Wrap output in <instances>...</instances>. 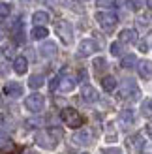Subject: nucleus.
Wrapping results in <instances>:
<instances>
[{
  "mask_svg": "<svg viewBox=\"0 0 152 154\" xmlns=\"http://www.w3.org/2000/svg\"><path fill=\"white\" fill-rule=\"evenodd\" d=\"M38 2H41V4H49V6H55V4H56V0H38Z\"/></svg>",
  "mask_w": 152,
  "mask_h": 154,
  "instance_id": "obj_33",
  "label": "nucleus"
},
{
  "mask_svg": "<svg viewBox=\"0 0 152 154\" xmlns=\"http://www.w3.org/2000/svg\"><path fill=\"white\" fill-rule=\"evenodd\" d=\"M96 21L100 23V26L103 30H113L117 26V23H118V17L113 11H98L96 13Z\"/></svg>",
  "mask_w": 152,
  "mask_h": 154,
  "instance_id": "obj_4",
  "label": "nucleus"
},
{
  "mask_svg": "<svg viewBox=\"0 0 152 154\" xmlns=\"http://www.w3.org/2000/svg\"><path fill=\"white\" fill-rule=\"evenodd\" d=\"M147 6H148L150 10H152V0H147Z\"/></svg>",
  "mask_w": 152,
  "mask_h": 154,
  "instance_id": "obj_35",
  "label": "nucleus"
},
{
  "mask_svg": "<svg viewBox=\"0 0 152 154\" xmlns=\"http://www.w3.org/2000/svg\"><path fill=\"white\" fill-rule=\"evenodd\" d=\"M88 141H90V132L88 130H79V132L73 135V143H77V145H87Z\"/></svg>",
  "mask_w": 152,
  "mask_h": 154,
  "instance_id": "obj_16",
  "label": "nucleus"
},
{
  "mask_svg": "<svg viewBox=\"0 0 152 154\" xmlns=\"http://www.w3.org/2000/svg\"><path fill=\"white\" fill-rule=\"evenodd\" d=\"M4 94L10 98H19L23 96V87L19 83H6L4 85Z\"/></svg>",
  "mask_w": 152,
  "mask_h": 154,
  "instance_id": "obj_9",
  "label": "nucleus"
},
{
  "mask_svg": "<svg viewBox=\"0 0 152 154\" xmlns=\"http://www.w3.org/2000/svg\"><path fill=\"white\" fill-rule=\"evenodd\" d=\"M120 122H122L124 126L132 124V122H133V111H132V109H126V111H122V113H120Z\"/></svg>",
  "mask_w": 152,
  "mask_h": 154,
  "instance_id": "obj_21",
  "label": "nucleus"
},
{
  "mask_svg": "<svg viewBox=\"0 0 152 154\" xmlns=\"http://www.w3.org/2000/svg\"><path fill=\"white\" fill-rule=\"evenodd\" d=\"M49 87H51V90H56V88H58V77H55V79L51 81Z\"/></svg>",
  "mask_w": 152,
  "mask_h": 154,
  "instance_id": "obj_30",
  "label": "nucleus"
},
{
  "mask_svg": "<svg viewBox=\"0 0 152 154\" xmlns=\"http://www.w3.org/2000/svg\"><path fill=\"white\" fill-rule=\"evenodd\" d=\"M36 143L40 145V147L47 149V150H53V149H56L58 139L55 137V132H47V130H43V132H40L36 135Z\"/></svg>",
  "mask_w": 152,
  "mask_h": 154,
  "instance_id": "obj_3",
  "label": "nucleus"
},
{
  "mask_svg": "<svg viewBox=\"0 0 152 154\" xmlns=\"http://www.w3.org/2000/svg\"><path fill=\"white\" fill-rule=\"evenodd\" d=\"M147 132L152 135V122H148V126H147Z\"/></svg>",
  "mask_w": 152,
  "mask_h": 154,
  "instance_id": "obj_34",
  "label": "nucleus"
},
{
  "mask_svg": "<svg viewBox=\"0 0 152 154\" xmlns=\"http://www.w3.org/2000/svg\"><path fill=\"white\" fill-rule=\"evenodd\" d=\"M26 68H28V60L25 58V57H15V60H13V70H15V73H19V75H23L26 72Z\"/></svg>",
  "mask_w": 152,
  "mask_h": 154,
  "instance_id": "obj_13",
  "label": "nucleus"
},
{
  "mask_svg": "<svg viewBox=\"0 0 152 154\" xmlns=\"http://www.w3.org/2000/svg\"><path fill=\"white\" fill-rule=\"evenodd\" d=\"M10 11H11V6L2 2V6H0V15H2V19H6L8 15H10Z\"/></svg>",
  "mask_w": 152,
  "mask_h": 154,
  "instance_id": "obj_25",
  "label": "nucleus"
},
{
  "mask_svg": "<svg viewBox=\"0 0 152 154\" xmlns=\"http://www.w3.org/2000/svg\"><path fill=\"white\" fill-rule=\"evenodd\" d=\"M137 72H139V75L143 77V79H148V77L152 75V62L150 60H141V62L137 64Z\"/></svg>",
  "mask_w": 152,
  "mask_h": 154,
  "instance_id": "obj_12",
  "label": "nucleus"
},
{
  "mask_svg": "<svg viewBox=\"0 0 152 154\" xmlns=\"http://www.w3.org/2000/svg\"><path fill=\"white\" fill-rule=\"evenodd\" d=\"M105 64H107V62H105V58H102V57L94 60V66H96V70H98V72H100V70H103V68H105Z\"/></svg>",
  "mask_w": 152,
  "mask_h": 154,
  "instance_id": "obj_28",
  "label": "nucleus"
},
{
  "mask_svg": "<svg viewBox=\"0 0 152 154\" xmlns=\"http://www.w3.org/2000/svg\"><path fill=\"white\" fill-rule=\"evenodd\" d=\"M45 83V79H43V75H40V73H36V75H32L28 79V87L30 88H40L41 85Z\"/></svg>",
  "mask_w": 152,
  "mask_h": 154,
  "instance_id": "obj_19",
  "label": "nucleus"
},
{
  "mask_svg": "<svg viewBox=\"0 0 152 154\" xmlns=\"http://www.w3.org/2000/svg\"><path fill=\"white\" fill-rule=\"evenodd\" d=\"M98 51V43L94 40H83L79 45V57H90Z\"/></svg>",
  "mask_w": 152,
  "mask_h": 154,
  "instance_id": "obj_8",
  "label": "nucleus"
},
{
  "mask_svg": "<svg viewBox=\"0 0 152 154\" xmlns=\"http://www.w3.org/2000/svg\"><path fill=\"white\" fill-rule=\"evenodd\" d=\"M118 94H120V98H122V100H128V98H130V100H137V98H139V88L135 87V83L126 81L124 87L120 88Z\"/></svg>",
  "mask_w": 152,
  "mask_h": 154,
  "instance_id": "obj_6",
  "label": "nucleus"
},
{
  "mask_svg": "<svg viewBox=\"0 0 152 154\" xmlns=\"http://www.w3.org/2000/svg\"><path fill=\"white\" fill-rule=\"evenodd\" d=\"M79 79H81V81H83V83H85V81H87V79H88V73H87V72H85V70H81V72H79Z\"/></svg>",
  "mask_w": 152,
  "mask_h": 154,
  "instance_id": "obj_31",
  "label": "nucleus"
},
{
  "mask_svg": "<svg viewBox=\"0 0 152 154\" xmlns=\"http://www.w3.org/2000/svg\"><path fill=\"white\" fill-rule=\"evenodd\" d=\"M143 6H145V0H128V8L132 11H139Z\"/></svg>",
  "mask_w": 152,
  "mask_h": 154,
  "instance_id": "obj_24",
  "label": "nucleus"
},
{
  "mask_svg": "<svg viewBox=\"0 0 152 154\" xmlns=\"http://www.w3.org/2000/svg\"><path fill=\"white\" fill-rule=\"evenodd\" d=\"M118 40L122 43H135V42H137V32H135L133 28H126V30L120 32Z\"/></svg>",
  "mask_w": 152,
  "mask_h": 154,
  "instance_id": "obj_11",
  "label": "nucleus"
},
{
  "mask_svg": "<svg viewBox=\"0 0 152 154\" xmlns=\"http://www.w3.org/2000/svg\"><path fill=\"white\" fill-rule=\"evenodd\" d=\"M40 122H41L40 119H30V120L25 122V126L26 128H36V126H40Z\"/></svg>",
  "mask_w": 152,
  "mask_h": 154,
  "instance_id": "obj_29",
  "label": "nucleus"
},
{
  "mask_svg": "<svg viewBox=\"0 0 152 154\" xmlns=\"http://www.w3.org/2000/svg\"><path fill=\"white\" fill-rule=\"evenodd\" d=\"M32 21H34L36 26H43V25H47V23H49V15L45 13V11H36L32 15Z\"/></svg>",
  "mask_w": 152,
  "mask_h": 154,
  "instance_id": "obj_17",
  "label": "nucleus"
},
{
  "mask_svg": "<svg viewBox=\"0 0 152 154\" xmlns=\"http://www.w3.org/2000/svg\"><path fill=\"white\" fill-rule=\"evenodd\" d=\"M47 28L45 26H34V30H32V38L34 40H43V38H47Z\"/></svg>",
  "mask_w": 152,
  "mask_h": 154,
  "instance_id": "obj_20",
  "label": "nucleus"
},
{
  "mask_svg": "<svg viewBox=\"0 0 152 154\" xmlns=\"http://www.w3.org/2000/svg\"><path fill=\"white\" fill-rule=\"evenodd\" d=\"M55 32L60 36V40H62L66 45L71 43V40H73V30H71V25L68 21H64V19L56 21L55 23Z\"/></svg>",
  "mask_w": 152,
  "mask_h": 154,
  "instance_id": "obj_2",
  "label": "nucleus"
},
{
  "mask_svg": "<svg viewBox=\"0 0 152 154\" xmlns=\"http://www.w3.org/2000/svg\"><path fill=\"white\" fill-rule=\"evenodd\" d=\"M135 64H137V58H135V55H126V57H122V60H120V66H122L124 70H128V68H133Z\"/></svg>",
  "mask_w": 152,
  "mask_h": 154,
  "instance_id": "obj_18",
  "label": "nucleus"
},
{
  "mask_svg": "<svg viewBox=\"0 0 152 154\" xmlns=\"http://www.w3.org/2000/svg\"><path fill=\"white\" fill-rule=\"evenodd\" d=\"M79 2H88V0H79Z\"/></svg>",
  "mask_w": 152,
  "mask_h": 154,
  "instance_id": "obj_37",
  "label": "nucleus"
},
{
  "mask_svg": "<svg viewBox=\"0 0 152 154\" xmlns=\"http://www.w3.org/2000/svg\"><path fill=\"white\" fill-rule=\"evenodd\" d=\"M81 98H83V102H87V103H94V102H98L100 94H98V90L94 87H90V85H83Z\"/></svg>",
  "mask_w": 152,
  "mask_h": 154,
  "instance_id": "obj_7",
  "label": "nucleus"
},
{
  "mask_svg": "<svg viewBox=\"0 0 152 154\" xmlns=\"http://www.w3.org/2000/svg\"><path fill=\"white\" fill-rule=\"evenodd\" d=\"M60 119H62L70 128H81L83 126V117L73 109V107H66V109H62Z\"/></svg>",
  "mask_w": 152,
  "mask_h": 154,
  "instance_id": "obj_1",
  "label": "nucleus"
},
{
  "mask_svg": "<svg viewBox=\"0 0 152 154\" xmlns=\"http://www.w3.org/2000/svg\"><path fill=\"white\" fill-rule=\"evenodd\" d=\"M111 53H113L115 57H120V55H122V47H120V43H113V45H111Z\"/></svg>",
  "mask_w": 152,
  "mask_h": 154,
  "instance_id": "obj_27",
  "label": "nucleus"
},
{
  "mask_svg": "<svg viewBox=\"0 0 152 154\" xmlns=\"http://www.w3.org/2000/svg\"><path fill=\"white\" fill-rule=\"evenodd\" d=\"M43 103H45V98L41 96V94H30V96H26V100H25V105H26V109L28 111H32V113H40L41 109H43Z\"/></svg>",
  "mask_w": 152,
  "mask_h": 154,
  "instance_id": "obj_5",
  "label": "nucleus"
},
{
  "mask_svg": "<svg viewBox=\"0 0 152 154\" xmlns=\"http://www.w3.org/2000/svg\"><path fill=\"white\" fill-rule=\"evenodd\" d=\"M98 8H113V4H115V0H96Z\"/></svg>",
  "mask_w": 152,
  "mask_h": 154,
  "instance_id": "obj_26",
  "label": "nucleus"
},
{
  "mask_svg": "<svg viewBox=\"0 0 152 154\" xmlns=\"http://www.w3.org/2000/svg\"><path fill=\"white\" fill-rule=\"evenodd\" d=\"M25 154H38L36 150H28V152H25Z\"/></svg>",
  "mask_w": 152,
  "mask_h": 154,
  "instance_id": "obj_36",
  "label": "nucleus"
},
{
  "mask_svg": "<svg viewBox=\"0 0 152 154\" xmlns=\"http://www.w3.org/2000/svg\"><path fill=\"white\" fill-rule=\"evenodd\" d=\"M0 149H2V152H10V150H13V141H11L6 134H2V145H0Z\"/></svg>",
  "mask_w": 152,
  "mask_h": 154,
  "instance_id": "obj_23",
  "label": "nucleus"
},
{
  "mask_svg": "<svg viewBox=\"0 0 152 154\" xmlns=\"http://www.w3.org/2000/svg\"><path fill=\"white\" fill-rule=\"evenodd\" d=\"M117 85H118V83H117V79H115L113 75H105L103 79H102V87H103L105 92H113V90L117 88Z\"/></svg>",
  "mask_w": 152,
  "mask_h": 154,
  "instance_id": "obj_15",
  "label": "nucleus"
},
{
  "mask_svg": "<svg viewBox=\"0 0 152 154\" xmlns=\"http://www.w3.org/2000/svg\"><path fill=\"white\" fill-rule=\"evenodd\" d=\"M81 154H88V152H81Z\"/></svg>",
  "mask_w": 152,
  "mask_h": 154,
  "instance_id": "obj_38",
  "label": "nucleus"
},
{
  "mask_svg": "<svg viewBox=\"0 0 152 154\" xmlns=\"http://www.w3.org/2000/svg\"><path fill=\"white\" fill-rule=\"evenodd\" d=\"M73 88H75V81L71 79L70 75L58 77V90H62V92H71Z\"/></svg>",
  "mask_w": 152,
  "mask_h": 154,
  "instance_id": "obj_10",
  "label": "nucleus"
},
{
  "mask_svg": "<svg viewBox=\"0 0 152 154\" xmlns=\"http://www.w3.org/2000/svg\"><path fill=\"white\" fill-rule=\"evenodd\" d=\"M103 154H120L118 149H109V150H103Z\"/></svg>",
  "mask_w": 152,
  "mask_h": 154,
  "instance_id": "obj_32",
  "label": "nucleus"
},
{
  "mask_svg": "<svg viewBox=\"0 0 152 154\" xmlns=\"http://www.w3.org/2000/svg\"><path fill=\"white\" fill-rule=\"evenodd\" d=\"M40 53H41V57H45V58H53L56 55V45L53 42H45L40 47Z\"/></svg>",
  "mask_w": 152,
  "mask_h": 154,
  "instance_id": "obj_14",
  "label": "nucleus"
},
{
  "mask_svg": "<svg viewBox=\"0 0 152 154\" xmlns=\"http://www.w3.org/2000/svg\"><path fill=\"white\" fill-rule=\"evenodd\" d=\"M141 113H143V117L152 119V100H145L141 103Z\"/></svg>",
  "mask_w": 152,
  "mask_h": 154,
  "instance_id": "obj_22",
  "label": "nucleus"
}]
</instances>
